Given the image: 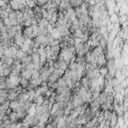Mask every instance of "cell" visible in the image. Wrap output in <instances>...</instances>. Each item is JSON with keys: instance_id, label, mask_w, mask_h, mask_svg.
Instances as JSON below:
<instances>
[{"instance_id": "obj_1", "label": "cell", "mask_w": 128, "mask_h": 128, "mask_svg": "<svg viewBox=\"0 0 128 128\" xmlns=\"http://www.w3.org/2000/svg\"><path fill=\"white\" fill-rule=\"evenodd\" d=\"M9 6H10V8L12 10L18 11L19 9L25 7L26 6V3L23 0H10L9 1Z\"/></svg>"}, {"instance_id": "obj_2", "label": "cell", "mask_w": 128, "mask_h": 128, "mask_svg": "<svg viewBox=\"0 0 128 128\" xmlns=\"http://www.w3.org/2000/svg\"><path fill=\"white\" fill-rule=\"evenodd\" d=\"M53 67H54L55 69H59V70L65 71V70L68 68V63H67L66 61H64L63 59H61V58L58 57V58L54 61V63H53Z\"/></svg>"}, {"instance_id": "obj_3", "label": "cell", "mask_w": 128, "mask_h": 128, "mask_svg": "<svg viewBox=\"0 0 128 128\" xmlns=\"http://www.w3.org/2000/svg\"><path fill=\"white\" fill-rule=\"evenodd\" d=\"M8 19L11 22L12 26H17L18 25V20H17V11L15 10H10L8 13Z\"/></svg>"}, {"instance_id": "obj_4", "label": "cell", "mask_w": 128, "mask_h": 128, "mask_svg": "<svg viewBox=\"0 0 128 128\" xmlns=\"http://www.w3.org/2000/svg\"><path fill=\"white\" fill-rule=\"evenodd\" d=\"M25 40L26 39H25V37L23 36L22 33H17L15 35V37H14V43H15L16 46H19V47H21L24 44Z\"/></svg>"}, {"instance_id": "obj_5", "label": "cell", "mask_w": 128, "mask_h": 128, "mask_svg": "<svg viewBox=\"0 0 128 128\" xmlns=\"http://www.w3.org/2000/svg\"><path fill=\"white\" fill-rule=\"evenodd\" d=\"M22 34L25 37V39H31L33 37V29H32V26L24 27V29L22 30Z\"/></svg>"}, {"instance_id": "obj_6", "label": "cell", "mask_w": 128, "mask_h": 128, "mask_svg": "<svg viewBox=\"0 0 128 128\" xmlns=\"http://www.w3.org/2000/svg\"><path fill=\"white\" fill-rule=\"evenodd\" d=\"M49 35L51 36V38L55 39V40H60L62 38V35L60 33V31L58 30V28H56L55 26L52 28V30L49 32Z\"/></svg>"}, {"instance_id": "obj_7", "label": "cell", "mask_w": 128, "mask_h": 128, "mask_svg": "<svg viewBox=\"0 0 128 128\" xmlns=\"http://www.w3.org/2000/svg\"><path fill=\"white\" fill-rule=\"evenodd\" d=\"M21 76L19 75V74H11V76L9 77V79H10V81L13 83V85L16 87V86H18L19 84H20V80H21Z\"/></svg>"}, {"instance_id": "obj_8", "label": "cell", "mask_w": 128, "mask_h": 128, "mask_svg": "<svg viewBox=\"0 0 128 128\" xmlns=\"http://www.w3.org/2000/svg\"><path fill=\"white\" fill-rule=\"evenodd\" d=\"M34 70H35V69H34ZM34 70H28V69H25V68L22 69V70H21V77L26 78V79H28V80H31L32 74H33Z\"/></svg>"}, {"instance_id": "obj_9", "label": "cell", "mask_w": 128, "mask_h": 128, "mask_svg": "<svg viewBox=\"0 0 128 128\" xmlns=\"http://www.w3.org/2000/svg\"><path fill=\"white\" fill-rule=\"evenodd\" d=\"M9 107L13 110V111H17L19 108H20V104H19V101H16V100H13L10 102L9 104Z\"/></svg>"}, {"instance_id": "obj_10", "label": "cell", "mask_w": 128, "mask_h": 128, "mask_svg": "<svg viewBox=\"0 0 128 128\" xmlns=\"http://www.w3.org/2000/svg\"><path fill=\"white\" fill-rule=\"evenodd\" d=\"M30 84V81L28 80V79H26V78H21V80H20V86L22 87V88H24V89H26L27 87H28V85Z\"/></svg>"}, {"instance_id": "obj_11", "label": "cell", "mask_w": 128, "mask_h": 128, "mask_svg": "<svg viewBox=\"0 0 128 128\" xmlns=\"http://www.w3.org/2000/svg\"><path fill=\"white\" fill-rule=\"evenodd\" d=\"M9 119L12 121V122H15L17 119H18V114H17V112L16 111H12V112H10L9 113Z\"/></svg>"}, {"instance_id": "obj_12", "label": "cell", "mask_w": 128, "mask_h": 128, "mask_svg": "<svg viewBox=\"0 0 128 128\" xmlns=\"http://www.w3.org/2000/svg\"><path fill=\"white\" fill-rule=\"evenodd\" d=\"M25 3H26V6L29 7V8H34L36 6V3L34 1H32V0H26Z\"/></svg>"}, {"instance_id": "obj_13", "label": "cell", "mask_w": 128, "mask_h": 128, "mask_svg": "<svg viewBox=\"0 0 128 128\" xmlns=\"http://www.w3.org/2000/svg\"><path fill=\"white\" fill-rule=\"evenodd\" d=\"M6 1L5 0H0V7H3L4 5H6Z\"/></svg>"}, {"instance_id": "obj_14", "label": "cell", "mask_w": 128, "mask_h": 128, "mask_svg": "<svg viewBox=\"0 0 128 128\" xmlns=\"http://www.w3.org/2000/svg\"><path fill=\"white\" fill-rule=\"evenodd\" d=\"M32 1H34V2H35V3H36V2H37V0H32Z\"/></svg>"}]
</instances>
